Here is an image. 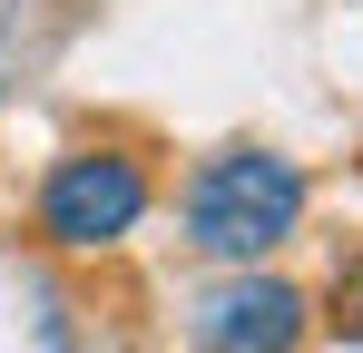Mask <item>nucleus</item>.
<instances>
[{
    "instance_id": "2",
    "label": "nucleus",
    "mask_w": 363,
    "mask_h": 353,
    "mask_svg": "<svg viewBox=\"0 0 363 353\" xmlns=\"http://www.w3.org/2000/svg\"><path fill=\"white\" fill-rule=\"evenodd\" d=\"M157 206V176L138 147L118 138H99V147H69L60 167L40 176V235L60 245V255H99V245H118L138 235V216Z\"/></svg>"
},
{
    "instance_id": "1",
    "label": "nucleus",
    "mask_w": 363,
    "mask_h": 353,
    "mask_svg": "<svg viewBox=\"0 0 363 353\" xmlns=\"http://www.w3.org/2000/svg\"><path fill=\"white\" fill-rule=\"evenodd\" d=\"M304 226V167L275 147H216L186 176V245L216 265H265Z\"/></svg>"
},
{
    "instance_id": "4",
    "label": "nucleus",
    "mask_w": 363,
    "mask_h": 353,
    "mask_svg": "<svg viewBox=\"0 0 363 353\" xmlns=\"http://www.w3.org/2000/svg\"><path fill=\"white\" fill-rule=\"evenodd\" d=\"M334 334H344V344H363V255L344 265V285H334Z\"/></svg>"
},
{
    "instance_id": "3",
    "label": "nucleus",
    "mask_w": 363,
    "mask_h": 353,
    "mask_svg": "<svg viewBox=\"0 0 363 353\" xmlns=\"http://www.w3.org/2000/svg\"><path fill=\"white\" fill-rule=\"evenodd\" d=\"M304 334H314V294L255 265H236V285H216L196 314V353H304Z\"/></svg>"
}]
</instances>
